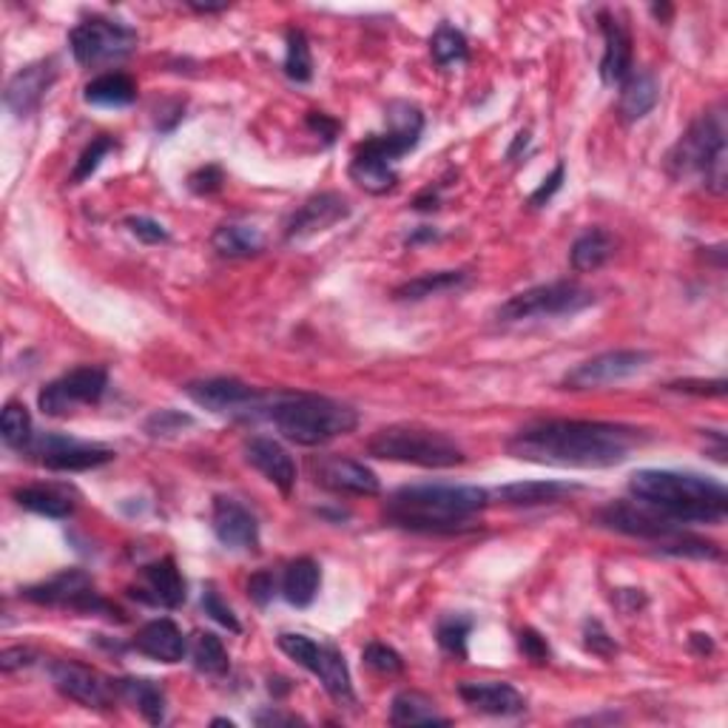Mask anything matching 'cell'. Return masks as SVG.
<instances>
[{
    "instance_id": "cell-1",
    "label": "cell",
    "mask_w": 728,
    "mask_h": 728,
    "mask_svg": "<svg viewBox=\"0 0 728 728\" xmlns=\"http://www.w3.org/2000/svg\"><path fill=\"white\" fill-rule=\"evenodd\" d=\"M646 441L638 427L612 421L547 419L527 425L507 441V452L518 461L569 470H606L624 465L629 452Z\"/></svg>"
},
{
    "instance_id": "cell-2",
    "label": "cell",
    "mask_w": 728,
    "mask_h": 728,
    "mask_svg": "<svg viewBox=\"0 0 728 728\" xmlns=\"http://www.w3.org/2000/svg\"><path fill=\"white\" fill-rule=\"evenodd\" d=\"M490 503V492L465 483H410L385 503V518L410 532H458Z\"/></svg>"
},
{
    "instance_id": "cell-3",
    "label": "cell",
    "mask_w": 728,
    "mask_h": 728,
    "mask_svg": "<svg viewBox=\"0 0 728 728\" xmlns=\"http://www.w3.org/2000/svg\"><path fill=\"white\" fill-rule=\"evenodd\" d=\"M635 501L660 509L677 523H722L728 512V492L720 481L695 472L638 470L629 478Z\"/></svg>"
},
{
    "instance_id": "cell-4",
    "label": "cell",
    "mask_w": 728,
    "mask_h": 728,
    "mask_svg": "<svg viewBox=\"0 0 728 728\" xmlns=\"http://www.w3.org/2000/svg\"><path fill=\"white\" fill-rule=\"evenodd\" d=\"M387 131L385 134L368 137L359 142L350 160V180L359 188L370 193H387L393 191L399 174H396V162L405 154H410L421 140L425 131V114L416 106L396 100L387 106Z\"/></svg>"
},
{
    "instance_id": "cell-5",
    "label": "cell",
    "mask_w": 728,
    "mask_h": 728,
    "mask_svg": "<svg viewBox=\"0 0 728 728\" xmlns=\"http://www.w3.org/2000/svg\"><path fill=\"white\" fill-rule=\"evenodd\" d=\"M728 129L726 109L702 111L695 123L680 134L666 157V168L677 182L700 186L702 191L722 197L728 186Z\"/></svg>"
},
{
    "instance_id": "cell-6",
    "label": "cell",
    "mask_w": 728,
    "mask_h": 728,
    "mask_svg": "<svg viewBox=\"0 0 728 728\" xmlns=\"http://www.w3.org/2000/svg\"><path fill=\"white\" fill-rule=\"evenodd\" d=\"M262 416L285 439L302 447H322L359 427L353 407L317 393H268Z\"/></svg>"
},
{
    "instance_id": "cell-7",
    "label": "cell",
    "mask_w": 728,
    "mask_h": 728,
    "mask_svg": "<svg viewBox=\"0 0 728 728\" xmlns=\"http://www.w3.org/2000/svg\"><path fill=\"white\" fill-rule=\"evenodd\" d=\"M368 452L381 461L425 467V470H450L467 461L461 445L447 432L416 425L385 427L368 441Z\"/></svg>"
},
{
    "instance_id": "cell-8",
    "label": "cell",
    "mask_w": 728,
    "mask_h": 728,
    "mask_svg": "<svg viewBox=\"0 0 728 728\" xmlns=\"http://www.w3.org/2000/svg\"><path fill=\"white\" fill-rule=\"evenodd\" d=\"M595 302V293L578 282H549L536 285L509 297L501 308L496 310L498 322H523V319H549V317H572L578 310L589 308Z\"/></svg>"
},
{
    "instance_id": "cell-9",
    "label": "cell",
    "mask_w": 728,
    "mask_h": 728,
    "mask_svg": "<svg viewBox=\"0 0 728 728\" xmlns=\"http://www.w3.org/2000/svg\"><path fill=\"white\" fill-rule=\"evenodd\" d=\"M23 598L29 604L49 606V609H63V612L80 615H106V618L123 620V612L94 589V580L83 569H63L54 578L34 584L23 589Z\"/></svg>"
},
{
    "instance_id": "cell-10",
    "label": "cell",
    "mask_w": 728,
    "mask_h": 728,
    "mask_svg": "<svg viewBox=\"0 0 728 728\" xmlns=\"http://www.w3.org/2000/svg\"><path fill=\"white\" fill-rule=\"evenodd\" d=\"M279 649H282L290 660H297L302 669H308L310 675H317L319 680H322L325 691H328L339 706H353V680H350L345 655L336 649V646L317 644V640H310L308 635L282 632L279 635Z\"/></svg>"
},
{
    "instance_id": "cell-11",
    "label": "cell",
    "mask_w": 728,
    "mask_h": 728,
    "mask_svg": "<svg viewBox=\"0 0 728 728\" xmlns=\"http://www.w3.org/2000/svg\"><path fill=\"white\" fill-rule=\"evenodd\" d=\"M140 43L137 32L126 23L106 18H91L78 23L69 32L71 54L80 66H100L111 63V60H123L131 54Z\"/></svg>"
},
{
    "instance_id": "cell-12",
    "label": "cell",
    "mask_w": 728,
    "mask_h": 728,
    "mask_svg": "<svg viewBox=\"0 0 728 728\" xmlns=\"http://www.w3.org/2000/svg\"><path fill=\"white\" fill-rule=\"evenodd\" d=\"M182 390L197 407H206L213 416H228V419H259L268 399V393H259L246 381L226 379V376L188 381Z\"/></svg>"
},
{
    "instance_id": "cell-13",
    "label": "cell",
    "mask_w": 728,
    "mask_h": 728,
    "mask_svg": "<svg viewBox=\"0 0 728 728\" xmlns=\"http://www.w3.org/2000/svg\"><path fill=\"white\" fill-rule=\"evenodd\" d=\"M106 387H109V373H106L103 368L86 365V368L71 370V373L49 381V385L40 390L38 407L46 416L60 419V416L74 412V407L80 405H97V401L103 399Z\"/></svg>"
},
{
    "instance_id": "cell-14",
    "label": "cell",
    "mask_w": 728,
    "mask_h": 728,
    "mask_svg": "<svg viewBox=\"0 0 728 728\" xmlns=\"http://www.w3.org/2000/svg\"><path fill=\"white\" fill-rule=\"evenodd\" d=\"M49 675H52L54 689L60 691L69 700L80 702L83 709H111L114 700H120V689H117V680L100 675L91 666L78 664V660H54L49 666Z\"/></svg>"
},
{
    "instance_id": "cell-15",
    "label": "cell",
    "mask_w": 728,
    "mask_h": 728,
    "mask_svg": "<svg viewBox=\"0 0 728 728\" xmlns=\"http://www.w3.org/2000/svg\"><path fill=\"white\" fill-rule=\"evenodd\" d=\"M651 356L646 350H606V353L592 356L580 361L578 368L564 376V385L569 390H595V387L620 385L632 379L649 365Z\"/></svg>"
},
{
    "instance_id": "cell-16",
    "label": "cell",
    "mask_w": 728,
    "mask_h": 728,
    "mask_svg": "<svg viewBox=\"0 0 728 728\" xmlns=\"http://www.w3.org/2000/svg\"><path fill=\"white\" fill-rule=\"evenodd\" d=\"M40 465L49 467L54 472H83L94 470V467L109 465L114 452L103 445H89V441L69 439V436H40V439H32V445L27 447Z\"/></svg>"
},
{
    "instance_id": "cell-17",
    "label": "cell",
    "mask_w": 728,
    "mask_h": 728,
    "mask_svg": "<svg viewBox=\"0 0 728 728\" xmlns=\"http://www.w3.org/2000/svg\"><path fill=\"white\" fill-rule=\"evenodd\" d=\"M54 80H58V63L52 58L34 60V63L14 71L12 80L7 83L3 103L14 117H32L54 86Z\"/></svg>"
},
{
    "instance_id": "cell-18",
    "label": "cell",
    "mask_w": 728,
    "mask_h": 728,
    "mask_svg": "<svg viewBox=\"0 0 728 728\" xmlns=\"http://www.w3.org/2000/svg\"><path fill=\"white\" fill-rule=\"evenodd\" d=\"M313 478L319 487L339 496H379V476L368 465L353 461V458L328 456L322 461H313Z\"/></svg>"
},
{
    "instance_id": "cell-19",
    "label": "cell",
    "mask_w": 728,
    "mask_h": 728,
    "mask_svg": "<svg viewBox=\"0 0 728 728\" xmlns=\"http://www.w3.org/2000/svg\"><path fill=\"white\" fill-rule=\"evenodd\" d=\"M213 536L220 538L222 547L237 549V552H257L259 547V523L248 507H242L233 498H213L211 516Z\"/></svg>"
},
{
    "instance_id": "cell-20",
    "label": "cell",
    "mask_w": 728,
    "mask_h": 728,
    "mask_svg": "<svg viewBox=\"0 0 728 728\" xmlns=\"http://www.w3.org/2000/svg\"><path fill=\"white\" fill-rule=\"evenodd\" d=\"M348 213L350 206L342 193H317V197H310L299 211L290 213V220L285 222V239H288V242H299V239H308L319 231H328L336 222H342Z\"/></svg>"
},
{
    "instance_id": "cell-21",
    "label": "cell",
    "mask_w": 728,
    "mask_h": 728,
    "mask_svg": "<svg viewBox=\"0 0 728 728\" xmlns=\"http://www.w3.org/2000/svg\"><path fill=\"white\" fill-rule=\"evenodd\" d=\"M131 598L142 600L149 606H162V609H177L186 604V580L177 569L174 558H160L140 569V584L129 589Z\"/></svg>"
},
{
    "instance_id": "cell-22",
    "label": "cell",
    "mask_w": 728,
    "mask_h": 728,
    "mask_svg": "<svg viewBox=\"0 0 728 728\" xmlns=\"http://www.w3.org/2000/svg\"><path fill=\"white\" fill-rule=\"evenodd\" d=\"M600 34H604V58H600V80L606 86H620L632 74V34L624 20L612 12L598 14Z\"/></svg>"
},
{
    "instance_id": "cell-23",
    "label": "cell",
    "mask_w": 728,
    "mask_h": 728,
    "mask_svg": "<svg viewBox=\"0 0 728 728\" xmlns=\"http://www.w3.org/2000/svg\"><path fill=\"white\" fill-rule=\"evenodd\" d=\"M458 697L470 709L492 717H516L527 709L521 691L503 680H465V684H458Z\"/></svg>"
},
{
    "instance_id": "cell-24",
    "label": "cell",
    "mask_w": 728,
    "mask_h": 728,
    "mask_svg": "<svg viewBox=\"0 0 728 728\" xmlns=\"http://www.w3.org/2000/svg\"><path fill=\"white\" fill-rule=\"evenodd\" d=\"M246 461L253 470L262 472L273 487H279V492H285V496H290L293 487H297V465H293L290 452L277 439L257 436V439L248 441Z\"/></svg>"
},
{
    "instance_id": "cell-25",
    "label": "cell",
    "mask_w": 728,
    "mask_h": 728,
    "mask_svg": "<svg viewBox=\"0 0 728 728\" xmlns=\"http://www.w3.org/2000/svg\"><path fill=\"white\" fill-rule=\"evenodd\" d=\"M131 646L157 664H180L188 655L186 635L171 618H157L142 626Z\"/></svg>"
},
{
    "instance_id": "cell-26",
    "label": "cell",
    "mask_w": 728,
    "mask_h": 728,
    "mask_svg": "<svg viewBox=\"0 0 728 728\" xmlns=\"http://www.w3.org/2000/svg\"><path fill=\"white\" fill-rule=\"evenodd\" d=\"M660 100V83L651 71H632L629 78L620 83V103L618 111L626 123H638L649 114Z\"/></svg>"
},
{
    "instance_id": "cell-27",
    "label": "cell",
    "mask_w": 728,
    "mask_h": 728,
    "mask_svg": "<svg viewBox=\"0 0 728 728\" xmlns=\"http://www.w3.org/2000/svg\"><path fill=\"white\" fill-rule=\"evenodd\" d=\"M578 490L575 483L564 481H516L503 483L496 492L509 507H543V503H558Z\"/></svg>"
},
{
    "instance_id": "cell-28",
    "label": "cell",
    "mask_w": 728,
    "mask_h": 728,
    "mask_svg": "<svg viewBox=\"0 0 728 728\" xmlns=\"http://www.w3.org/2000/svg\"><path fill=\"white\" fill-rule=\"evenodd\" d=\"M117 689H120V700L134 706L151 726H160L166 720V691H162L157 680H149V677H123V680H117Z\"/></svg>"
},
{
    "instance_id": "cell-29",
    "label": "cell",
    "mask_w": 728,
    "mask_h": 728,
    "mask_svg": "<svg viewBox=\"0 0 728 728\" xmlns=\"http://www.w3.org/2000/svg\"><path fill=\"white\" fill-rule=\"evenodd\" d=\"M319 584H322V569L313 558H297L288 564L282 575V595L290 606L305 609L317 600Z\"/></svg>"
},
{
    "instance_id": "cell-30",
    "label": "cell",
    "mask_w": 728,
    "mask_h": 728,
    "mask_svg": "<svg viewBox=\"0 0 728 728\" xmlns=\"http://www.w3.org/2000/svg\"><path fill=\"white\" fill-rule=\"evenodd\" d=\"M390 722L393 726H450L445 715H439L436 700L421 691H401L390 706Z\"/></svg>"
},
{
    "instance_id": "cell-31",
    "label": "cell",
    "mask_w": 728,
    "mask_h": 728,
    "mask_svg": "<svg viewBox=\"0 0 728 728\" xmlns=\"http://www.w3.org/2000/svg\"><path fill=\"white\" fill-rule=\"evenodd\" d=\"M615 257V237L604 228H589L575 239L572 251H569V262L578 273H589L604 268L609 259Z\"/></svg>"
},
{
    "instance_id": "cell-32",
    "label": "cell",
    "mask_w": 728,
    "mask_h": 728,
    "mask_svg": "<svg viewBox=\"0 0 728 728\" xmlns=\"http://www.w3.org/2000/svg\"><path fill=\"white\" fill-rule=\"evenodd\" d=\"M86 103L103 106V109H123L137 100V83L123 71H109L91 80L83 91Z\"/></svg>"
},
{
    "instance_id": "cell-33",
    "label": "cell",
    "mask_w": 728,
    "mask_h": 728,
    "mask_svg": "<svg viewBox=\"0 0 728 728\" xmlns=\"http://www.w3.org/2000/svg\"><path fill=\"white\" fill-rule=\"evenodd\" d=\"M467 273L465 271H436V273H421V277L410 279V282L399 285L393 290V297L399 302H421V299L441 297V293H450V290L465 288Z\"/></svg>"
},
{
    "instance_id": "cell-34",
    "label": "cell",
    "mask_w": 728,
    "mask_h": 728,
    "mask_svg": "<svg viewBox=\"0 0 728 728\" xmlns=\"http://www.w3.org/2000/svg\"><path fill=\"white\" fill-rule=\"evenodd\" d=\"M14 501L29 512L54 518V521H63L74 512V501L58 487H20V490H14Z\"/></svg>"
},
{
    "instance_id": "cell-35",
    "label": "cell",
    "mask_w": 728,
    "mask_h": 728,
    "mask_svg": "<svg viewBox=\"0 0 728 728\" xmlns=\"http://www.w3.org/2000/svg\"><path fill=\"white\" fill-rule=\"evenodd\" d=\"M213 251L228 259H248L265 251V237L251 226H222L213 233Z\"/></svg>"
},
{
    "instance_id": "cell-36",
    "label": "cell",
    "mask_w": 728,
    "mask_h": 728,
    "mask_svg": "<svg viewBox=\"0 0 728 728\" xmlns=\"http://www.w3.org/2000/svg\"><path fill=\"white\" fill-rule=\"evenodd\" d=\"M191 658H193V666H197L202 675L222 677V675H228V669H231V660H228L226 646H222V640L217 638L213 632L193 635Z\"/></svg>"
},
{
    "instance_id": "cell-37",
    "label": "cell",
    "mask_w": 728,
    "mask_h": 728,
    "mask_svg": "<svg viewBox=\"0 0 728 728\" xmlns=\"http://www.w3.org/2000/svg\"><path fill=\"white\" fill-rule=\"evenodd\" d=\"M476 620L470 615H445L436 626V640H439L441 651L447 658L465 660L467 658V640H470Z\"/></svg>"
},
{
    "instance_id": "cell-38",
    "label": "cell",
    "mask_w": 728,
    "mask_h": 728,
    "mask_svg": "<svg viewBox=\"0 0 728 728\" xmlns=\"http://www.w3.org/2000/svg\"><path fill=\"white\" fill-rule=\"evenodd\" d=\"M285 43H288V54H285V74H288L293 83H308L313 78V58H310V43L308 34L302 29H288L285 34Z\"/></svg>"
},
{
    "instance_id": "cell-39",
    "label": "cell",
    "mask_w": 728,
    "mask_h": 728,
    "mask_svg": "<svg viewBox=\"0 0 728 728\" xmlns=\"http://www.w3.org/2000/svg\"><path fill=\"white\" fill-rule=\"evenodd\" d=\"M0 432H3V441H7L12 450H27L32 445V416H29L27 405L20 401H9L3 407V416H0Z\"/></svg>"
},
{
    "instance_id": "cell-40",
    "label": "cell",
    "mask_w": 728,
    "mask_h": 728,
    "mask_svg": "<svg viewBox=\"0 0 728 728\" xmlns=\"http://www.w3.org/2000/svg\"><path fill=\"white\" fill-rule=\"evenodd\" d=\"M430 54L441 69H447V66L465 63V60L470 58V43H467V38L458 32V29L445 23V27L436 29V34L430 38Z\"/></svg>"
},
{
    "instance_id": "cell-41",
    "label": "cell",
    "mask_w": 728,
    "mask_h": 728,
    "mask_svg": "<svg viewBox=\"0 0 728 728\" xmlns=\"http://www.w3.org/2000/svg\"><path fill=\"white\" fill-rule=\"evenodd\" d=\"M117 146H114V140H111V137H97V140H91L89 146H86V151L83 154H80V160H78V166H74V171H71V186H80V182L83 180H89L91 174H94L97 168H100V162H103V157L106 154H111V151H114Z\"/></svg>"
},
{
    "instance_id": "cell-42",
    "label": "cell",
    "mask_w": 728,
    "mask_h": 728,
    "mask_svg": "<svg viewBox=\"0 0 728 728\" xmlns=\"http://www.w3.org/2000/svg\"><path fill=\"white\" fill-rule=\"evenodd\" d=\"M361 660H365V666L373 669L376 675H401V671H405V660H401L399 651L390 649V646L385 644L365 646Z\"/></svg>"
},
{
    "instance_id": "cell-43",
    "label": "cell",
    "mask_w": 728,
    "mask_h": 728,
    "mask_svg": "<svg viewBox=\"0 0 728 728\" xmlns=\"http://www.w3.org/2000/svg\"><path fill=\"white\" fill-rule=\"evenodd\" d=\"M191 425L193 419L188 416V412L157 410L154 416H149V421H146V432L154 436V439H171V436H177V432H182Z\"/></svg>"
},
{
    "instance_id": "cell-44",
    "label": "cell",
    "mask_w": 728,
    "mask_h": 728,
    "mask_svg": "<svg viewBox=\"0 0 728 728\" xmlns=\"http://www.w3.org/2000/svg\"><path fill=\"white\" fill-rule=\"evenodd\" d=\"M202 609H206L208 618H213L220 626H226L228 632H242V626H239L237 615H233L231 606L222 600V595L217 592V587H213V584H208L206 592H202Z\"/></svg>"
},
{
    "instance_id": "cell-45",
    "label": "cell",
    "mask_w": 728,
    "mask_h": 728,
    "mask_svg": "<svg viewBox=\"0 0 728 728\" xmlns=\"http://www.w3.org/2000/svg\"><path fill=\"white\" fill-rule=\"evenodd\" d=\"M584 646H587V651H592V655H598V658L604 660L618 655V644H615V638L606 632V626L595 618H589L587 624H584Z\"/></svg>"
},
{
    "instance_id": "cell-46",
    "label": "cell",
    "mask_w": 728,
    "mask_h": 728,
    "mask_svg": "<svg viewBox=\"0 0 728 728\" xmlns=\"http://www.w3.org/2000/svg\"><path fill=\"white\" fill-rule=\"evenodd\" d=\"M518 649H521V655L529 664L536 666H547L549 658H552L547 638H543L541 632H536V629H521V632H518Z\"/></svg>"
},
{
    "instance_id": "cell-47",
    "label": "cell",
    "mask_w": 728,
    "mask_h": 728,
    "mask_svg": "<svg viewBox=\"0 0 728 728\" xmlns=\"http://www.w3.org/2000/svg\"><path fill=\"white\" fill-rule=\"evenodd\" d=\"M222 182H226V174H222L220 166H202L197 168L191 177H188V188H191L193 193H200V197H208V193H217L222 188Z\"/></svg>"
},
{
    "instance_id": "cell-48",
    "label": "cell",
    "mask_w": 728,
    "mask_h": 728,
    "mask_svg": "<svg viewBox=\"0 0 728 728\" xmlns=\"http://www.w3.org/2000/svg\"><path fill=\"white\" fill-rule=\"evenodd\" d=\"M126 228H129L140 242H146V246H157V242H166L168 239L166 226H160V222L151 220V217H129Z\"/></svg>"
},
{
    "instance_id": "cell-49",
    "label": "cell",
    "mask_w": 728,
    "mask_h": 728,
    "mask_svg": "<svg viewBox=\"0 0 728 728\" xmlns=\"http://www.w3.org/2000/svg\"><path fill=\"white\" fill-rule=\"evenodd\" d=\"M564 177H567V166H564V162H558V166H555V171H552V174H549L547 180H543L541 186L536 188V191L529 193V206H532V208H541V206H547V202L552 200L555 193L561 191V186H564Z\"/></svg>"
},
{
    "instance_id": "cell-50",
    "label": "cell",
    "mask_w": 728,
    "mask_h": 728,
    "mask_svg": "<svg viewBox=\"0 0 728 728\" xmlns=\"http://www.w3.org/2000/svg\"><path fill=\"white\" fill-rule=\"evenodd\" d=\"M273 592H277V578L271 572H257L248 580V595L257 606H268L273 600Z\"/></svg>"
},
{
    "instance_id": "cell-51",
    "label": "cell",
    "mask_w": 728,
    "mask_h": 728,
    "mask_svg": "<svg viewBox=\"0 0 728 728\" xmlns=\"http://www.w3.org/2000/svg\"><path fill=\"white\" fill-rule=\"evenodd\" d=\"M669 390H677V393H691V396H726V379H715V381L684 379L669 385Z\"/></svg>"
},
{
    "instance_id": "cell-52",
    "label": "cell",
    "mask_w": 728,
    "mask_h": 728,
    "mask_svg": "<svg viewBox=\"0 0 728 728\" xmlns=\"http://www.w3.org/2000/svg\"><path fill=\"white\" fill-rule=\"evenodd\" d=\"M305 123H308V129L313 131V134L322 137V140L328 142V146L336 140V134H339V120H333V117L322 114V111H310L308 120H305Z\"/></svg>"
},
{
    "instance_id": "cell-53",
    "label": "cell",
    "mask_w": 728,
    "mask_h": 728,
    "mask_svg": "<svg viewBox=\"0 0 728 728\" xmlns=\"http://www.w3.org/2000/svg\"><path fill=\"white\" fill-rule=\"evenodd\" d=\"M32 664H34V651L27 649V646L3 649V655H0V669H3V671L23 669V666H32Z\"/></svg>"
},
{
    "instance_id": "cell-54",
    "label": "cell",
    "mask_w": 728,
    "mask_h": 728,
    "mask_svg": "<svg viewBox=\"0 0 728 728\" xmlns=\"http://www.w3.org/2000/svg\"><path fill=\"white\" fill-rule=\"evenodd\" d=\"M253 722H257V726H297V722H305V720L297 715H285V711L268 709V711H259V715L253 717Z\"/></svg>"
},
{
    "instance_id": "cell-55",
    "label": "cell",
    "mask_w": 728,
    "mask_h": 728,
    "mask_svg": "<svg viewBox=\"0 0 728 728\" xmlns=\"http://www.w3.org/2000/svg\"><path fill=\"white\" fill-rule=\"evenodd\" d=\"M439 191H432V188H427V191H421L416 200H412V208L416 211H436L439 208Z\"/></svg>"
},
{
    "instance_id": "cell-56",
    "label": "cell",
    "mask_w": 728,
    "mask_h": 728,
    "mask_svg": "<svg viewBox=\"0 0 728 728\" xmlns=\"http://www.w3.org/2000/svg\"><path fill=\"white\" fill-rule=\"evenodd\" d=\"M691 649H695L697 655H711V651H715V640H711V635L695 632L691 635Z\"/></svg>"
},
{
    "instance_id": "cell-57",
    "label": "cell",
    "mask_w": 728,
    "mask_h": 728,
    "mask_svg": "<svg viewBox=\"0 0 728 728\" xmlns=\"http://www.w3.org/2000/svg\"><path fill=\"white\" fill-rule=\"evenodd\" d=\"M432 239H439V231H432V228H419L416 233L407 237V246H419V242H432Z\"/></svg>"
},
{
    "instance_id": "cell-58",
    "label": "cell",
    "mask_w": 728,
    "mask_h": 728,
    "mask_svg": "<svg viewBox=\"0 0 728 728\" xmlns=\"http://www.w3.org/2000/svg\"><path fill=\"white\" fill-rule=\"evenodd\" d=\"M527 142H529V131H521V134L516 137V142H512V149L507 151V160H516L518 151L527 149Z\"/></svg>"
},
{
    "instance_id": "cell-59",
    "label": "cell",
    "mask_w": 728,
    "mask_h": 728,
    "mask_svg": "<svg viewBox=\"0 0 728 728\" xmlns=\"http://www.w3.org/2000/svg\"><path fill=\"white\" fill-rule=\"evenodd\" d=\"M188 9H193V12H200V14H213V12H226V3H220V7H213V3H188Z\"/></svg>"
},
{
    "instance_id": "cell-60",
    "label": "cell",
    "mask_w": 728,
    "mask_h": 728,
    "mask_svg": "<svg viewBox=\"0 0 728 728\" xmlns=\"http://www.w3.org/2000/svg\"><path fill=\"white\" fill-rule=\"evenodd\" d=\"M213 726H228V728H233V722H231V720H213Z\"/></svg>"
}]
</instances>
